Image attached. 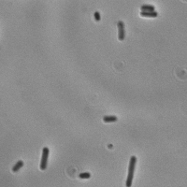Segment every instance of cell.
<instances>
[{
    "instance_id": "cell-7",
    "label": "cell",
    "mask_w": 187,
    "mask_h": 187,
    "mask_svg": "<svg viewBox=\"0 0 187 187\" xmlns=\"http://www.w3.org/2000/svg\"><path fill=\"white\" fill-rule=\"evenodd\" d=\"M22 166H23V161L19 160L16 164L13 166V167H12V171H13V172H18V171L20 170V168H22Z\"/></svg>"
},
{
    "instance_id": "cell-9",
    "label": "cell",
    "mask_w": 187,
    "mask_h": 187,
    "mask_svg": "<svg viewBox=\"0 0 187 187\" xmlns=\"http://www.w3.org/2000/svg\"><path fill=\"white\" fill-rule=\"evenodd\" d=\"M94 16H95V20H96V22H99L101 20V15H100V13H99L98 11H96V12H95Z\"/></svg>"
},
{
    "instance_id": "cell-2",
    "label": "cell",
    "mask_w": 187,
    "mask_h": 187,
    "mask_svg": "<svg viewBox=\"0 0 187 187\" xmlns=\"http://www.w3.org/2000/svg\"><path fill=\"white\" fill-rule=\"evenodd\" d=\"M50 154V149L48 147H44L42 149V156H41V161H40V166L39 168L41 170H45L48 166V158Z\"/></svg>"
},
{
    "instance_id": "cell-6",
    "label": "cell",
    "mask_w": 187,
    "mask_h": 187,
    "mask_svg": "<svg viewBox=\"0 0 187 187\" xmlns=\"http://www.w3.org/2000/svg\"><path fill=\"white\" fill-rule=\"evenodd\" d=\"M117 120L118 119L116 116H112V115H107L103 117V121L105 123H114V122H117Z\"/></svg>"
},
{
    "instance_id": "cell-1",
    "label": "cell",
    "mask_w": 187,
    "mask_h": 187,
    "mask_svg": "<svg viewBox=\"0 0 187 187\" xmlns=\"http://www.w3.org/2000/svg\"><path fill=\"white\" fill-rule=\"evenodd\" d=\"M136 164H137V157L133 155L130 157V161H129V167H128V176L125 182V186L131 187L132 186V182H133L134 179V173H135V167H136Z\"/></svg>"
},
{
    "instance_id": "cell-3",
    "label": "cell",
    "mask_w": 187,
    "mask_h": 187,
    "mask_svg": "<svg viewBox=\"0 0 187 187\" xmlns=\"http://www.w3.org/2000/svg\"><path fill=\"white\" fill-rule=\"evenodd\" d=\"M118 27V38L120 41L124 40L125 37V29H124V22L123 21H119L117 23Z\"/></svg>"
},
{
    "instance_id": "cell-8",
    "label": "cell",
    "mask_w": 187,
    "mask_h": 187,
    "mask_svg": "<svg viewBox=\"0 0 187 187\" xmlns=\"http://www.w3.org/2000/svg\"><path fill=\"white\" fill-rule=\"evenodd\" d=\"M79 177H80V179H90L91 174L89 172H83V173H80Z\"/></svg>"
},
{
    "instance_id": "cell-5",
    "label": "cell",
    "mask_w": 187,
    "mask_h": 187,
    "mask_svg": "<svg viewBox=\"0 0 187 187\" xmlns=\"http://www.w3.org/2000/svg\"><path fill=\"white\" fill-rule=\"evenodd\" d=\"M140 16L148 17V18H156V17L158 16V13L156 11H154V12H143V11H141L140 12Z\"/></svg>"
},
{
    "instance_id": "cell-4",
    "label": "cell",
    "mask_w": 187,
    "mask_h": 187,
    "mask_svg": "<svg viewBox=\"0 0 187 187\" xmlns=\"http://www.w3.org/2000/svg\"><path fill=\"white\" fill-rule=\"evenodd\" d=\"M140 10H141V11H143V12H154V11H155V8H154V6H153V5H147V4H145V5H142L140 7Z\"/></svg>"
}]
</instances>
